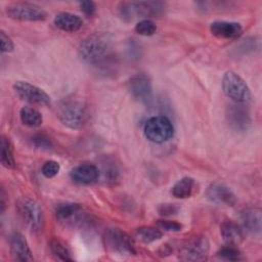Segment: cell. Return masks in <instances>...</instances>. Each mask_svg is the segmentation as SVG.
I'll use <instances>...</instances> for the list:
<instances>
[{"mask_svg":"<svg viewBox=\"0 0 262 262\" xmlns=\"http://www.w3.org/2000/svg\"><path fill=\"white\" fill-rule=\"evenodd\" d=\"M78 51L81 59L96 67L107 63L113 55L111 42L99 34H92L85 38L80 43Z\"/></svg>","mask_w":262,"mask_h":262,"instance_id":"6da1fadb","label":"cell"},{"mask_svg":"<svg viewBox=\"0 0 262 262\" xmlns=\"http://www.w3.org/2000/svg\"><path fill=\"white\" fill-rule=\"evenodd\" d=\"M58 120L68 128L79 129L83 127L89 119L87 105L78 99H66L57 107Z\"/></svg>","mask_w":262,"mask_h":262,"instance_id":"7a4b0ae2","label":"cell"},{"mask_svg":"<svg viewBox=\"0 0 262 262\" xmlns=\"http://www.w3.org/2000/svg\"><path fill=\"white\" fill-rule=\"evenodd\" d=\"M17 215L33 232H40L44 227V214L41 206L29 196H19L15 202Z\"/></svg>","mask_w":262,"mask_h":262,"instance_id":"3957f363","label":"cell"},{"mask_svg":"<svg viewBox=\"0 0 262 262\" xmlns=\"http://www.w3.org/2000/svg\"><path fill=\"white\" fill-rule=\"evenodd\" d=\"M106 251L113 255L127 257L135 255V247L130 235L120 228H110L103 234Z\"/></svg>","mask_w":262,"mask_h":262,"instance_id":"277c9868","label":"cell"},{"mask_svg":"<svg viewBox=\"0 0 262 262\" xmlns=\"http://www.w3.org/2000/svg\"><path fill=\"white\" fill-rule=\"evenodd\" d=\"M224 94L235 103H246L251 99V91L244 79L232 71H227L222 78Z\"/></svg>","mask_w":262,"mask_h":262,"instance_id":"5b68a950","label":"cell"},{"mask_svg":"<svg viewBox=\"0 0 262 262\" xmlns=\"http://www.w3.org/2000/svg\"><path fill=\"white\" fill-rule=\"evenodd\" d=\"M143 133L149 141L163 143L173 137L174 127L167 117L156 116L149 118L145 122L143 126Z\"/></svg>","mask_w":262,"mask_h":262,"instance_id":"8992f818","label":"cell"},{"mask_svg":"<svg viewBox=\"0 0 262 262\" xmlns=\"http://www.w3.org/2000/svg\"><path fill=\"white\" fill-rule=\"evenodd\" d=\"M6 14L20 21H40L47 16L46 11L39 5L30 2H13L5 7Z\"/></svg>","mask_w":262,"mask_h":262,"instance_id":"52a82bcc","label":"cell"},{"mask_svg":"<svg viewBox=\"0 0 262 262\" xmlns=\"http://www.w3.org/2000/svg\"><path fill=\"white\" fill-rule=\"evenodd\" d=\"M56 220L64 226H81L88 222V216L81 205L77 203H62L55 207Z\"/></svg>","mask_w":262,"mask_h":262,"instance_id":"ba28073f","label":"cell"},{"mask_svg":"<svg viewBox=\"0 0 262 262\" xmlns=\"http://www.w3.org/2000/svg\"><path fill=\"white\" fill-rule=\"evenodd\" d=\"M209 242L204 235H194L186 239L179 249V259L183 261H202L209 253Z\"/></svg>","mask_w":262,"mask_h":262,"instance_id":"9c48e42d","label":"cell"},{"mask_svg":"<svg viewBox=\"0 0 262 262\" xmlns=\"http://www.w3.org/2000/svg\"><path fill=\"white\" fill-rule=\"evenodd\" d=\"M13 90L23 100L39 105H48L50 103L49 95L41 88L26 81H16L13 84Z\"/></svg>","mask_w":262,"mask_h":262,"instance_id":"30bf717a","label":"cell"},{"mask_svg":"<svg viewBox=\"0 0 262 262\" xmlns=\"http://www.w3.org/2000/svg\"><path fill=\"white\" fill-rule=\"evenodd\" d=\"M128 90L134 98L141 102H147L151 99V83L145 74H135L131 76L128 80Z\"/></svg>","mask_w":262,"mask_h":262,"instance_id":"8fae6325","label":"cell"},{"mask_svg":"<svg viewBox=\"0 0 262 262\" xmlns=\"http://www.w3.org/2000/svg\"><path fill=\"white\" fill-rule=\"evenodd\" d=\"M226 118L229 126L238 132L246 131L251 124V116L249 110L244 103H234L227 107Z\"/></svg>","mask_w":262,"mask_h":262,"instance_id":"7c38bea8","label":"cell"},{"mask_svg":"<svg viewBox=\"0 0 262 262\" xmlns=\"http://www.w3.org/2000/svg\"><path fill=\"white\" fill-rule=\"evenodd\" d=\"M9 248H10L11 257L16 261L29 262L34 260V257L28 245V242L21 233L14 232L11 235L10 242H9Z\"/></svg>","mask_w":262,"mask_h":262,"instance_id":"4fadbf2b","label":"cell"},{"mask_svg":"<svg viewBox=\"0 0 262 262\" xmlns=\"http://www.w3.org/2000/svg\"><path fill=\"white\" fill-rule=\"evenodd\" d=\"M242 228L253 235L261 233V210L257 207H248L241 212Z\"/></svg>","mask_w":262,"mask_h":262,"instance_id":"5bb4252c","label":"cell"},{"mask_svg":"<svg viewBox=\"0 0 262 262\" xmlns=\"http://www.w3.org/2000/svg\"><path fill=\"white\" fill-rule=\"evenodd\" d=\"M207 196L214 203L224 206H234L236 196L233 191L222 183H213L207 189Z\"/></svg>","mask_w":262,"mask_h":262,"instance_id":"9a60e30c","label":"cell"},{"mask_svg":"<svg viewBox=\"0 0 262 262\" xmlns=\"http://www.w3.org/2000/svg\"><path fill=\"white\" fill-rule=\"evenodd\" d=\"M99 170L92 164H81L70 172L71 179L78 184H91L99 177Z\"/></svg>","mask_w":262,"mask_h":262,"instance_id":"2e32d148","label":"cell"},{"mask_svg":"<svg viewBox=\"0 0 262 262\" xmlns=\"http://www.w3.org/2000/svg\"><path fill=\"white\" fill-rule=\"evenodd\" d=\"M211 33L221 39H236L242 34V26L234 21L216 20L210 25Z\"/></svg>","mask_w":262,"mask_h":262,"instance_id":"e0dca14e","label":"cell"},{"mask_svg":"<svg viewBox=\"0 0 262 262\" xmlns=\"http://www.w3.org/2000/svg\"><path fill=\"white\" fill-rule=\"evenodd\" d=\"M53 23L55 27L63 32L75 33L83 26L82 18L71 12H59L54 16Z\"/></svg>","mask_w":262,"mask_h":262,"instance_id":"ac0fdd59","label":"cell"},{"mask_svg":"<svg viewBox=\"0 0 262 262\" xmlns=\"http://www.w3.org/2000/svg\"><path fill=\"white\" fill-rule=\"evenodd\" d=\"M220 233L227 245L237 246L244 239L243 228L231 220H225L220 225Z\"/></svg>","mask_w":262,"mask_h":262,"instance_id":"d6986e66","label":"cell"},{"mask_svg":"<svg viewBox=\"0 0 262 262\" xmlns=\"http://www.w3.org/2000/svg\"><path fill=\"white\" fill-rule=\"evenodd\" d=\"M136 14L143 17H160L166 11V4L160 1L133 2Z\"/></svg>","mask_w":262,"mask_h":262,"instance_id":"ffe728a7","label":"cell"},{"mask_svg":"<svg viewBox=\"0 0 262 262\" xmlns=\"http://www.w3.org/2000/svg\"><path fill=\"white\" fill-rule=\"evenodd\" d=\"M19 118L24 125L31 127V128L39 127L43 122V117H42L41 113L38 112L37 110H35L33 107H29V106H24L20 108Z\"/></svg>","mask_w":262,"mask_h":262,"instance_id":"44dd1931","label":"cell"},{"mask_svg":"<svg viewBox=\"0 0 262 262\" xmlns=\"http://www.w3.org/2000/svg\"><path fill=\"white\" fill-rule=\"evenodd\" d=\"M0 159H1V164L7 168V169H13L15 167V160L13 156V150H12V145L10 143V140L5 137L1 136V141H0Z\"/></svg>","mask_w":262,"mask_h":262,"instance_id":"7402d4cb","label":"cell"},{"mask_svg":"<svg viewBox=\"0 0 262 262\" xmlns=\"http://www.w3.org/2000/svg\"><path fill=\"white\" fill-rule=\"evenodd\" d=\"M194 186V180L191 177H183L172 187V194L178 199H185L191 195Z\"/></svg>","mask_w":262,"mask_h":262,"instance_id":"603a6c76","label":"cell"},{"mask_svg":"<svg viewBox=\"0 0 262 262\" xmlns=\"http://www.w3.org/2000/svg\"><path fill=\"white\" fill-rule=\"evenodd\" d=\"M162 235L163 232L161 231V229L154 226H141L136 230L137 238L144 244L154 243L160 239Z\"/></svg>","mask_w":262,"mask_h":262,"instance_id":"cb8c5ba5","label":"cell"},{"mask_svg":"<svg viewBox=\"0 0 262 262\" xmlns=\"http://www.w3.org/2000/svg\"><path fill=\"white\" fill-rule=\"evenodd\" d=\"M50 251L51 253L59 260L61 261H73V258L71 257V252L68 248V246L59 238H52L49 243Z\"/></svg>","mask_w":262,"mask_h":262,"instance_id":"d4e9b609","label":"cell"},{"mask_svg":"<svg viewBox=\"0 0 262 262\" xmlns=\"http://www.w3.org/2000/svg\"><path fill=\"white\" fill-rule=\"evenodd\" d=\"M217 256L220 257L221 259L228 260V261H237L242 259L241 252L234 246H231V245H227L221 248L217 252Z\"/></svg>","mask_w":262,"mask_h":262,"instance_id":"484cf974","label":"cell"},{"mask_svg":"<svg viewBox=\"0 0 262 262\" xmlns=\"http://www.w3.org/2000/svg\"><path fill=\"white\" fill-rule=\"evenodd\" d=\"M135 31L141 36H152L157 32V26L152 20L145 18L136 24Z\"/></svg>","mask_w":262,"mask_h":262,"instance_id":"4316f807","label":"cell"},{"mask_svg":"<svg viewBox=\"0 0 262 262\" xmlns=\"http://www.w3.org/2000/svg\"><path fill=\"white\" fill-rule=\"evenodd\" d=\"M32 144L39 149L42 150H49L53 147V143L49 137L44 134H36L31 139Z\"/></svg>","mask_w":262,"mask_h":262,"instance_id":"83f0119b","label":"cell"},{"mask_svg":"<svg viewBox=\"0 0 262 262\" xmlns=\"http://www.w3.org/2000/svg\"><path fill=\"white\" fill-rule=\"evenodd\" d=\"M60 170V166L56 161H47L43 164L41 172L46 178H52L58 174Z\"/></svg>","mask_w":262,"mask_h":262,"instance_id":"f1b7e54d","label":"cell"},{"mask_svg":"<svg viewBox=\"0 0 262 262\" xmlns=\"http://www.w3.org/2000/svg\"><path fill=\"white\" fill-rule=\"evenodd\" d=\"M119 13L120 16L126 20L129 21L132 19V15L135 14L134 11V6H133V2H121L119 4Z\"/></svg>","mask_w":262,"mask_h":262,"instance_id":"f546056e","label":"cell"},{"mask_svg":"<svg viewBox=\"0 0 262 262\" xmlns=\"http://www.w3.org/2000/svg\"><path fill=\"white\" fill-rule=\"evenodd\" d=\"M157 227L161 230L169 232H178L182 229V225L180 223L171 220H158Z\"/></svg>","mask_w":262,"mask_h":262,"instance_id":"4dcf8cb0","label":"cell"},{"mask_svg":"<svg viewBox=\"0 0 262 262\" xmlns=\"http://www.w3.org/2000/svg\"><path fill=\"white\" fill-rule=\"evenodd\" d=\"M0 40H1V52L2 53H8L13 50V48H14L13 42L4 31L0 32Z\"/></svg>","mask_w":262,"mask_h":262,"instance_id":"1f68e13d","label":"cell"},{"mask_svg":"<svg viewBox=\"0 0 262 262\" xmlns=\"http://www.w3.org/2000/svg\"><path fill=\"white\" fill-rule=\"evenodd\" d=\"M179 208L174 204H162L158 207V212L160 215L163 216H169L174 215L178 212Z\"/></svg>","mask_w":262,"mask_h":262,"instance_id":"d6a6232c","label":"cell"},{"mask_svg":"<svg viewBox=\"0 0 262 262\" xmlns=\"http://www.w3.org/2000/svg\"><path fill=\"white\" fill-rule=\"evenodd\" d=\"M80 4V8L81 10L84 12V14H86L87 16H92L95 13L96 10V6L94 4V2L92 1H82L79 3Z\"/></svg>","mask_w":262,"mask_h":262,"instance_id":"836d02e7","label":"cell"},{"mask_svg":"<svg viewBox=\"0 0 262 262\" xmlns=\"http://www.w3.org/2000/svg\"><path fill=\"white\" fill-rule=\"evenodd\" d=\"M0 208H1V213H3L6 209V192L3 187H1V191H0Z\"/></svg>","mask_w":262,"mask_h":262,"instance_id":"e575fe53","label":"cell"}]
</instances>
